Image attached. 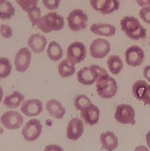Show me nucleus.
<instances>
[{
	"mask_svg": "<svg viewBox=\"0 0 150 151\" xmlns=\"http://www.w3.org/2000/svg\"><path fill=\"white\" fill-rule=\"evenodd\" d=\"M120 28L127 37L133 40L145 39L146 30L143 27L137 18L133 16H125L120 21Z\"/></svg>",
	"mask_w": 150,
	"mask_h": 151,
	"instance_id": "nucleus-1",
	"label": "nucleus"
},
{
	"mask_svg": "<svg viewBox=\"0 0 150 151\" xmlns=\"http://www.w3.org/2000/svg\"><path fill=\"white\" fill-rule=\"evenodd\" d=\"M109 75L105 69L96 65L81 68L77 73V79L82 85L90 86L99 79Z\"/></svg>",
	"mask_w": 150,
	"mask_h": 151,
	"instance_id": "nucleus-2",
	"label": "nucleus"
},
{
	"mask_svg": "<svg viewBox=\"0 0 150 151\" xmlns=\"http://www.w3.org/2000/svg\"><path fill=\"white\" fill-rule=\"evenodd\" d=\"M64 24V18L56 12H52L41 17L37 26L42 32L48 34L52 31L61 30Z\"/></svg>",
	"mask_w": 150,
	"mask_h": 151,
	"instance_id": "nucleus-3",
	"label": "nucleus"
},
{
	"mask_svg": "<svg viewBox=\"0 0 150 151\" xmlns=\"http://www.w3.org/2000/svg\"><path fill=\"white\" fill-rule=\"evenodd\" d=\"M117 84L115 80L109 75L102 77L96 81V91L101 97L110 99L117 92Z\"/></svg>",
	"mask_w": 150,
	"mask_h": 151,
	"instance_id": "nucleus-4",
	"label": "nucleus"
},
{
	"mask_svg": "<svg viewBox=\"0 0 150 151\" xmlns=\"http://www.w3.org/2000/svg\"><path fill=\"white\" fill-rule=\"evenodd\" d=\"M88 17L81 9H76L71 11L67 17L68 27L73 32H79L87 27Z\"/></svg>",
	"mask_w": 150,
	"mask_h": 151,
	"instance_id": "nucleus-5",
	"label": "nucleus"
},
{
	"mask_svg": "<svg viewBox=\"0 0 150 151\" xmlns=\"http://www.w3.org/2000/svg\"><path fill=\"white\" fill-rule=\"evenodd\" d=\"M135 111L132 106L128 104H120L115 109L114 118L116 121L123 124H135L136 123Z\"/></svg>",
	"mask_w": 150,
	"mask_h": 151,
	"instance_id": "nucleus-6",
	"label": "nucleus"
},
{
	"mask_svg": "<svg viewBox=\"0 0 150 151\" xmlns=\"http://www.w3.org/2000/svg\"><path fill=\"white\" fill-rule=\"evenodd\" d=\"M86 48L84 44L80 42H74L68 46L66 50L67 59L76 65L84 60L86 57Z\"/></svg>",
	"mask_w": 150,
	"mask_h": 151,
	"instance_id": "nucleus-7",
	"label": "nucleus"
},
{
	"mask_svg": "<svg viewBox=\"0 0 150 151\" xmlns=\"http://www.w3.org/2000/svg\"><path fill=\"white\" fill-rule=\"evenodd\" d=\"M42 131V124L37 119L29 120L22 128L21 134L27 142H32L38 139Z\"/></svg>",
	"mask_w": 150,
	"mask_h": 151,
	"instance_id": "nucleus-8",
	"label": "nucleus"
},
{
	"mask_svg": "<svg viewBox=\"0 0 150 151\" xmlns=\"http://www.w3.org/2000/svg\"><path fill=\"white\" fill-rule=\"evenodd\" d=\"M0 122L9 130L19 129L24 123L23 116L17 111L11 110L4 113L0 118Z\"/></svg>",
	"mask_w": 150,
	"mask_h": 151,
	"instance_id": "nucleus-9",
	"label": "nucleus"
},
{
	"mask_svg": "<svg viewBox=\"0 0 150 151\" xmlns=\"http://www.w3.org/2000/svg\"><path fill=\"white\" fill-rule=\"evenodd\" d=\"M111 50L110 43L104 39H96L93 40L89 47L91 56L94 59H102L107 56Z\"/></svg>",
	"mask_w": 150,
	"mask_h": 151,
	"instance_id": "nucleus-10",
	"label": "nucleus"
},
{
	"mask_svg": "<svg viewBox=\"0 0 150 151\" xmlns=\"http://www.w3.org/2000/svg\"><path fill=\"white\" fill-rule=\"evenodd\" d=\"M126 63L132 67L140 66L145 59V53L138 46L133 45L128 47L125 52Z\"/></svg>",
	"mask_w": 150,
	"mask_h": 151,
	"instance_id": "nucleus-11",
	"label": "nucleus"
},
{
	"mask_svg": "<svg viewBox=\"0 0 150 151\" xmlns=\"http://www.w3.org/2000/svg\"><path fill=\"white\" fill-rule=\"evenodd\" d=\"M32 54L30 50L26 47L21 48L17 52L14 58V65L16 70L20 73H24L29 68Z\"/></svg>",
	"mask_w": 150,
	"mask_h": 151,
	"instance_id": "nucleus-12",
	"label": "nucleus"
},
{
	"mask_svg": "<svg viewBox=\"0 0 150 151\" xmlns=\"http://www.w3.org/2000/svg\"><path fill=\"white\" fill-rule=\"evenodd\" d=\"M21 111L22 114L26 116H37L43 111V104L39 99L27 100L21 105Z\"/></svg>",
	"mask_w": 150,
	"mask_h": 151,
	"instance_id": "nucleus-13",
	"label": "nucleus"
},
{
	"mask_svg": "<svg viewBox=\"0 0 150 151\" xmlns=\"http://www.w3.org/2000/svg\"><path fill=\"white\" fill-rule=\"evenodd\" d=\"M84 132V124L79 118H73L70 121L66 129V137L71 141H76Z\"/></svg>",
	"mask_w": 150,
	"mask_h": 151,
	"instance_id": "nucleus-14",
	"label": "nucleus"
},
{
	"mask_svg": "<svg viewBox=\"0 0 150 151\" xmlns=\"http://www.w3.org/2000/svg\"><path fill=\"white\" fill-rule=\"evenodd\" d=\"M80 115L87 124L94 126L99 122L100 111L97 106L93 104H91L86 108L81 110Z\"/></svg>",
	"mask_w": 150,
	"mask_h": 151,
	"instance_id": "nucleus-15",
	"label": "nucleus"
},
{
	"mask_svg": "<svg viewBox=\"0 0 150 151\" xmlns=\"http://www.w3.org/2000/svg\"><path fill=\"white\" fill-rule=\"evenodd\" d=\"M28 46L35 53H40L45 50L47 44V39L40 34H34L31 35L27 42Z\"/></svg>",
	"mask_w": 150,
	"mask_h": 151,
	"instance_id": "nucleus-16",
	"label": "nucleus"
},
{
	"mask_svg": "<svg viewBox=\"0 0 150 151\" xmlns=\"http://www.w3.org/2000/svg\"><path fill=\"white\" fill-rule=\"evenodd\" d=\"M91 32L101 37H112L116 34V27L110 24H93L90 27Z\"/></svg>",
	"mask_w": 150,
	"mask_h": 151,
	"instance_id": "nucleus-17",
	"label": "nucleus"
},
{
	"mask_svg": "<svg viewBox=\"0 0 150 151\" xmlns=\"http://www.w3.org/2000/svg\"><path fill=\"white\" fill-rule=\"evenodd\" d=\"M100 140L102 144V149L107 151H113L118 147V138L115 134L111 131L102 133L100 136Z\"/></svg>",
	"mask_w": 150,
	"mask_h": 151,
	"instance_id": "nucleus-18",
	"label": "nucleus"
},
{
	"mask_svg": "<svg viewBox=\"0 0 150 151\" xmlns=\"http://www.w3.org/2000/svg\"><path fill=\"white\" fill-rule=\"evenodd\" d=\"M45 107L50 115L57 119L63 118L66 113V110L63 105L59 101L55 99L48 100Z\"/></svg>",
	"mask_w": 150,
	"mask_h": 151,
	"instance_id": "nucleus-19",
	"label": "nucleus"
},
{
	"mask_svg": "<svg viewBox=\"0 0 150 151\" xmlns=\"http://www.w3.org/2000/svg\"><path fill=\"white\" fill-rule=\"evenodd\" d=\"M47 54L50 60L53 61H57L63 57V48L57 42L51 41L48 45Z\"/></svg>",
	"mask_w": 150,
	"mask_h": 151,
	"instance_id": "nucleus-20",
	"label": "nucleus"
},
{
	"mask_svg": "<svg viewBox=\"0 0 150 151\" xmlns=\"http://www.w3.org/2000/svg\"><path fill=\"white\" fill-rule=\"evenodd\" d=\"M24 100V96L21 93L18 91H14L11 95L5 97L3 104L8 109H14L20 106Z\"/></svg>",
	"mask_w": 150,
	"mask_h": 151,
	"instance_id": "nucleus-21",
	"label": "nucleus"
},
{
	"mask_svg": "<svg viewBox=\"0 0 150 151\" xmlns=\"http://www.w3.org/2000/svg\"><path fill=\"white\" fill-rule=\"evenodd\" d=\"M58 71L62 78L70 77L75 72V65L68 59L63 60L59 63Z\"/></svg>",
	"mask_w": 150,
	"mask_h": 151,
	"instance_id": "nucleus-22",
	"label": "nucleus"
},
{
	"mask_svg": "<svg viewBox=\"0 0 150 151\" xmlns=\"http://www.w3.org/2000/svg\"><path fill=\"white\" fill-rule=\"evenodd\" d=\"M107 63L110 73L115 75L119 74L123 66V61L118 55H110L108 58Z\"/></svg>",
	"mask_w": 150,
	"mask_h": 151,
	"instance_id": "nucleus-23",
	"label": "nucleus"
},
{
	"mask_svg": "<svg viewBox=\"0 0 150 151\" xmlns=\"http://www.w3.org/2000/svg\"><path fill=\"white\" fill-rule=\"evenodd\" d=\"M15 14V8L12 3L8 1L0 3V19L2 20H9Z\"/></svg>",
	"mask_w": 150,
	"mask_h": 151,
	"instance_id": "nucleus-24",
	"label": "nucleus"
},
{
	"mask_svg": "<svg viewBox=\"0 0 150 151\" xmlns=\"http://www.w3.org/2000/svg\"><path fill=\"white\" fill-rule=\"evenodd\" d=\"M148 83L145 81L138 80L132 86V93L133 96L139 101H142V98L148 86Z\"/></svg>",
	"mask_w": 150,
	"mask_h": 151,
	"instance_id": "nucleus-25",
	"label": "nucleus"
},
{
	"mask_svg": "<svg viewBox=\"0 0 150 151\" xmlns=\"http://www.w3.org/2000/svg\"><path fill=\"white\" fill-rule=\"evenodd\" d=\"M12 65L10 60L5 57H0V79L8 78L11 74Z\"/></svg>",
	"mask_w": 150,
	"mask_h": 151,
	"instance_id": "nucleus-26",
	"label": "nucleus"
},
{
	"mask_svg": "<svg viewBox=\"0 0 150 151\" xmlns=\"http://www.w3.org/2000/svg\"><path fill=\"white\" fill-rule=\"evenodd\" d=\"M120 7V2L118 0H108L103 9L100 11L102 14L107 15L117 11Z\"/></svg>",
	"mask_w": 150,
	"mask_h": 151,
	"instance_id": "nucleus-27",
	"label": "nucleus"
},
{
	"mask_svg": "<svg viewBox=\"0 0 150 151\" xmlns=\"http://www.w3.org/2000/svg\"><path fill=\"white\" fill-rule=\"evenodd\" d=\"M92 104L91 100L84 95H79L74 100V105L77 110H81Z\"/></svg>",
	"mask_w": 150,
	"mask_h": 151,
	"instance_id": "nucleus-28",
	"label": "nucleus"
},
{
	"mask_svg": "<svg viewBox=\"0 0 150 151\" xmlns=\"http://www.w3.org/2000/svg\"><path fill=\"white\" fill-rule=\"evenodd\" d=\"M39 0H16L19 7L27 13L37 7Z\"/></svg>",
	"mask_w": 150,
	"mask_h": 151,
	"instance_id": "nucleus-29",
	"label": "nucleus"
},
{
	"mask_svg": "<svg viewBox=\"0 0 150 151\" xmlns=\"http://www.w3.org/2000/svg\"><path fill=\"white\" fill-rule=\"evenodd\" d=\"M27 14L31 23L32 24V27H34L35 25H37V22H38V21L41 18L40 9L38 6H37V7H35L32 10L28 12Z\"/></svg>",
	"mask_w": 150,
	"mask_h": 151,
	"instance_id": "nucleus-30",
	"label": "nucleus"
},
{
	"mask_svg": "<svg viewBox=\"0 0 150 151\" xmlns=\"http://www.w3.org/2000/svg\"><path fill=\"white\" fill-rule=\"evenodd\" d=\"M139 16L141 19L148 24H150V7L146 6L142 8L139 11Z\"/></svg>",
	"mask_w": 150,
	"mask_h": 151,
	"instance_id": "nucleus-31",
	"label": "nucleus"
},
{
	"mask_svg": "<svg viewBox=\"0 0 150 151\" xmlns=\"http://www.w3.org/2000/svg\"><path fill=\"white\" fill-rule=\"evenodd\" d=\"M60 1L61 0H42L45 8L50 11L57 9L60 4Z\"/></svg>",
	"mask_w": 150,
	"mask_h": 151,
	"instance_id": "nucleus-32",
	"label": "nucleus"
},
{
	"mask_svg": "<svg viewBox=\"0 0 150 151\" xmlns=\"http://www.w3.org/2000/svg\"><path fill=\"white\" fill-rule=\"evenodd\" d=\"M107 1L108 0H90L89 3L94 10L100 12L103 9Z\"/></svg>",
	"mask_w": 150,
	"mask_h": 151,
	"instance_id": "nucleus-33",
	"label": "nucleus"
},
{
	"mask_svg": "<svg viewBox=\"0 0 150 151\" xmlns=\"http://www.w3.org/2000/svg\"><path fill=\"white\" fill-rule=\"evenodd\" d=\"M0 34L4 39H9L12 36V30L8 25L1 24L0 26Z\"/></svg>",
	"mask_w": 150,
	"mask_h": 151,
	"instance_id": "nucleus-34",
	"label": "nucleus"
},
{
	"mask_svg": "<svg viewBox=\"0 0 150 151\" xmlns=\"http://www.w3.org/2000/svg\"><path fill=\"white\" fill-rule=\"evenodd\" d=\"M142 101L146 105H150V84L148 85L144 95L142 98Z\"/></svg>",
	"mask_w": 150,
	"mask_h": 151,
	"instance_id": "nucleus-35",
	"label": "nucleus"
},
{
	"mask_svg": "<svg viewBox=\"0 0 150 151\" xmlns=\"http://www.w3.org/2000/svg\"><path fill=\"white\" fill-rule=\"evenodd\" d=\"M44 151H64V150L56 144H50L45 147Z\"/></svg>",
	"mask_w": 150,
	"mask_h": 151,
	"instance_id": "nucleus-36",
	"label": "nucleus"
},
{
	"mask_svg": "<svg viewBox=\"0 0 150 151\" xmlns=\"http://www.w3.org/2000/svg\"><path fill=\"white\" fill-rule=\"evenodd\" d=\"M143 76L150 82V65H147L143 70Z\"/></svg>",
	"mask_w": 150,
	"mask_h": 151,
	"instance_id": "nucleus-37",
	"label": "nucleus"
},
{
	"mask_svg": "<svg viewBox=\"0 0 150 151\" xmlns=\"http://www.w3.org/2000/svg\"><path fill=\"white\" fill-rule=\"evenodd\" d=\"M136 3L140 7H146L150 6V0H135Z\"/></svg>",
	"mask_w": 150,
	"mask_h": 151,
	"instance_id": "nucleus-38",
	"label": "nucleus"
},
{
	"mask_svg": "<svg viewBox=\"0 0 150 151\" xmlns=\"http://www.w3.org/2000/svg\"><path fill=\"white\" fill-rule=\"evenodd\" d=\"M134 151H150L146 146H138L136 147Z\"/></svg>",
	"mask_w": 150,
	"mask_h": 151,
	"instance_id": "nucleus-39",
	"label": "nucleus"
},
{
	"mask_svg": "<svg viewBox=\"0 0 150 151\" xmlns=\"http://www.w3.org/2000/svg\"><path fill=\"white\" fill-rule=\"evenodd\" d=\"M146 142L147 144V146L150 149V131L148 132L146 135Z\"/></svg>",
	"mask_w": 150,
	"mask_h": 151,
	"instance_id": "nucleus-40",
	"label": "nucleus"
},
{
	"mask_svg": "<svg viewBox=\"0 0 150 151\" xmlns=\"http://www.w3.org/2000/svg\"><path fill=\"white\" fill-rule=\"evenodd\" d=\"M3 97V90L2 89V87L0 86V103L1 102Z\"/></svg>",
	"mask_w": 150,
	"mask_h": 151,
	"instance_id": "nucleus-41",
	"label": "nucleus"
},
{
	"mask_svg": "<svg viewBox=\"0 0 150 151\" xmlns=\"http://www.w3.org/2000/svg\"><path fill=\"white\" fill-rule=\"evenodd\" d=\"M3 131H4L3 129L1 127H0V134H1L3 133Z\"/></svg>",
	"mask_w": 150,
	"mask_h": 151,
	"instance_id": "nucleus-42",
	"label": "nucleus"
},
{
	"mask_svg": "<svg viewBox=\"0 0 150 151\" xmlns=\"http://www.w3.org/2000/svg\"><path fill=\"white\" fill-rule=\"evenodd\" d=\"M4 1V0H0V3L2 2V1Z\"/></svg>",
	"mask_w": 150,
	"mask_h": 151,
	"instance_id": "nucleus-43",
	"label": "nucleus"
}]
</instances>
